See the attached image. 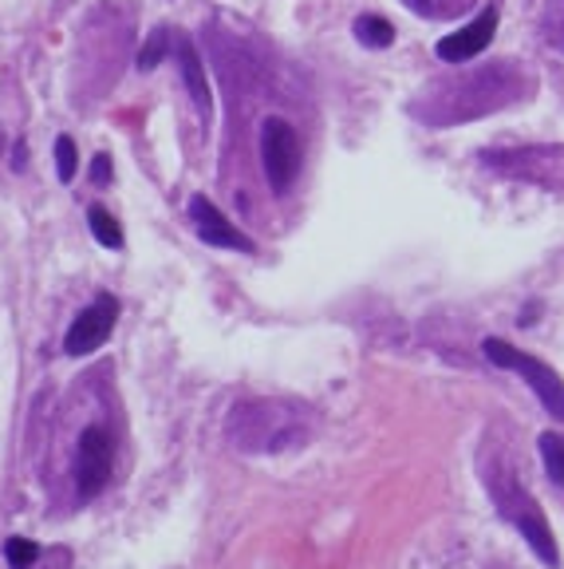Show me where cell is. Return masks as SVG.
<instances>
[{"instance_id":"obj_1","label":"cell","mask_w":564,"mask_h":569,"mask_svg":"<svg viewBox=\"0 0 564 569\" xmlns=\"http://www.w3.org/2000/svg\"><path fill=\"white\" fill-rule=\"evenodd\" d=\"M312 435L308 407L288 399H245L225 419V439L242 455H280L305 447Z\"/></svg>"},{"instance_id":"obj_2","label":"cell","mask_w":564,"mask_h":569,"mask_svg":"<svg viewBox=\"0 0 564 569\" xmlns=\"http://www.w3.org/2000/svg\"><path fill=\"white\" fill-rule=\"evenodd\" d=\"M485 360L498 364V368L517 372V376L525 379L529 388H533V396L541 399V407H545L548 416L561 419V424H564V379L556 376V372L548 368L545 360L521 353V348H513V344L498 341V336H490V341H485Z\"/></svg>"},{"instance_id":"obj_3","label":"cell","mask_w":564,"mask_h":569,"mask_svg":"<svg viewBox=\"0 0 564 569\" xmlns=\"http://www.w3.org/2000/svg\"><path fill=\"white\" fill-rule=\"evenodd\" d=\"M493 495H498V510L517 526L521 538L529 542V550L541 553L545 566H556L561 553H556V538H553V530H548L545 515H541L537 498H529L525 490L510 479V475H502V487H493Z\"/></svg>"},{"instance_id":"obj_4","label":"cell","mask_w":564,"mask_h":569,"mask_svg":"<svg viewBox=\"0 0 564 569\" xmlns=\"http://www.w3.org/2000/svg\"><path fill=\"white\" fill-rule=\"evenodd\" d=\"M260 166H265V179L277 194H285L296 182V174H300V139H296L288 119L273 115L260 123Z\"/></svg>"},{"instance_id":"obj_5","label":"cell","mask_w":564,"mask_h":569,"mask_svg":"<svg viewBox=\"0 0 564 569\" xmlns=\"http://www.w3.org/2000/svg\"><path fill=\"white\" fill-rule=\"evenodd\" d=\"M115 470V439L107 427H88L80 435V451H75V490L80 498H95L111 482Z\"/></svg>"},{"instance_id":"obj_6","label":"cell","mask_w":564,"mask_h":569,"mask_svg":"<svg viewBox=\"0 0 564 569\" xmlns=\"http://www.w3.org/2000/svg\"><path fill=\"white\" fill-rule=\"evenodd\" d=\"M115 321H119V301L111 297V293L95 297L72 321V328H68V336H63V353H68V356H91L95 348H103V344L111 341V333H115Z\"/></svg>"},{"instance_id":"obj_7","label":"cell","mask_w":564,"mask_h":569,"mask_svg":"<svg viewBox=\"0 0 564 569\" xmlns=\"http://www.w3.org/2000/svg\"><path fill=\"white\" fill-rule=\"evenodd\" d=\"M189 222H194L197 237H202L206 245H214V250L253 253V237L242 234V230H237L234 222H229V217L214 206V202L202 199V194H194V199H189Z\"/></svg>"},{"instance_id":"obj_8","label":"cell","mask_w":564,"mask_h":569,"mask_svg":"<svg viewBox=\"0 0 564 569\" xmlns=\"http://www.w3.org/2000/svg\"><path fill=\"white\" fill-rule=\"evenodd\" d=\"M493 32H498V12L485 9V12H478L470 24L447 32V37L434 44V55H439V60H447V63H466V60H474V55H482L485 48H490Z\"/></svg>"},{"instance_id":"obj_9","label":"cell","mask_w":564,"mask_h":569,"mask_svg":"<svg viewBox=\"0 0 564 569\" xmlns=\"http://www.w3.org/2000/svg\"><path fill=\"white\" fill-rule=\"evenodd\" d=\"M174 55H178V72L189 91V100H194V108L202 111V115H209V83H206V72H202V60H197L194 44L178 40V44H174Z\"/></svg>"},{"instance_id":"obj_10","label":"cell","mask_w":564,"mask_h":569,"mask_svg":"<svg viewBox=\"0 0 564 569\" xmlns=\"http://www.w3.org/2000/svg\"><path fill=\"white\" fill-rule=\"evenodd\" d=\"M88 230L103 250H123V226L115 222V214L103 206H91L88 210Z\"/></svg>"},{"instance_id":"obj_11","label":"cell","mask_w":564,"mask_h":569,"mask_svg":"<svg viewBox=\"0 0 564 569\" xmlns=\"http://www.w3.org/2000/svg\"><path fill=\"white\" fill-rule=\"evenodd\" d=\"M356 40L363 48H391L394 44V28H391V20H383V17H376V12H363V17L356 20Z\"/></svg>"},{"instance_id":"obj_12","label":"cell","mask_w":564,"mask_h":569,"mask_svg":"<svg viewBox=\"0 0 564 569\" xmlns=\"http://www.w3.org/2000/svg\"><path fill=\"white\" fill-rule=\"evenodd\" d=\"M541 459H545L548 479H553L556 487H564V435H556V431L541 435Z\"/></svg>"},{"instance_id":"obj_13","label":"cell","mask_w":564,"mask_h":569,"mask_svg":"<svg viewBox=\"0 0 564 569\" xmlns=\"http://www.w3.org/2000/svg\"><path fill=\"white\" fill-rule=\"evenodd\" d=\"M171 52H174L171 28H158V32H154V37L143 44V52H139V68H143V72H151V68H158V63L166 60Z\"/></svg>"},{"instance_id":"obj_14","label":"cell","mask_w":564,"mask_h":569,"mask_svg":"<svg viewBox=\"0 0 564 569\" xmlns=\"http://www.w3.org/2000/svg\"><path fill=\"white\" fill-rule=\"evenodd\" d=\"M40 561V546L32 538H9L4 542V566L9 569H32Z\"/></svg>"},{"instance_id":"obj_15","label":"cell","mask_w":564,"mask_h":569,"mask_svg":"<svg viewBox=\"0 0 564 569\" xmlns=\"http://www.w3.org/2000/svg\"><path fill=\"white\" fill-rule=\"evenodd\" d=\"M75 166H80L75 139L72 135H60V139H55V174H60V182H72L75 179Z\"/></svg>"},{"instance_id":"obj_16","label":"cell","mask_w":564,"mask_h":569,"mask_svg":"<svg viewBox=\"0 0 564 569\" xmlns=\"http://www.w3.org/2000/svg\"><path fill=\"white\" fill-rule=\"evenodd\" d=\"M91 182H95V186H111V154L99 151L95 159H91Z\"/></svg>"},{"instance_id":"obj_17","label":"cell","mask_w":564,"mask_h":569,"mask_svg":"<svg viewBox=\"0 0 564 569\" xmlns=\"http://www.w3.org/2000/svg\"><path fill=\"white\" fill-rule=\"evenodd\" d=\"M24 159H28L24 143H17V146H12V171H24Z\"/></svg>"}]
</instances>
